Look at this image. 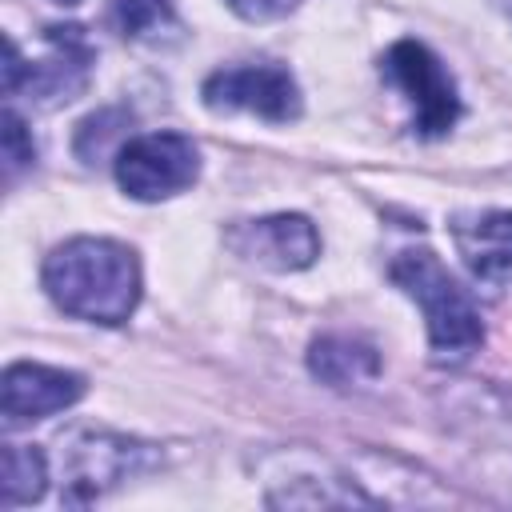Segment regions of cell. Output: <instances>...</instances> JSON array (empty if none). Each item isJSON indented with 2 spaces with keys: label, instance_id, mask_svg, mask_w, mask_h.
Listing matches in <instances>:
<instances>
[{
  "label": "cell",
  "instance_id": "6da1fadb",
  "mask_svg": "<svg viewBox=\"0 0 512 512\" xmlns=\"http://www.w3.org/2000/svg\"><path fill=\"white\" fill-rule=\"evenodd\" d=\"M44 288L76 320L124 324L140 300V268L124 244L80 236L44 260Z\"/></svg>",
  "mask_w": 512,
  "mask_h": 512
},
{
  "label": "cell",
  "instance_id": "7a4b0ae2",
  "mask_svg": "<svg viewBox=\"0 0 512 512\" xmlns=\"http://www.w3.org/2000/svg\"><path fill=\"white\" fill-rule=\"evenodd\" d=\"M392 280L424 308L428 340L436 360H464L484 344L480 312L472 308L468 292L448 276V268L428 248H404L392 260Z\"/></svg>",
  "mask_w": 512,
  "mask_h": 512
},
{
  "label": "cell",
  "instance_id": "3957f363",
  "mask_svg": "<svg viewBox=\"0 0 512 512\" xmlns=\"http://www.w3.org/2000/svg\"><path fill=\"white\" fill-rule=\"evenodd\" d=\"M200 172V152L180 132L136 136L116 152V180L132 200H164L184 192Z\"/></svg>",
  "mask_w": 512,
  "mask_h": 512
},
{
  "label": "cell",
  "instance_id": "277c9868",
  "mask_svg": "<svg viewBox=\"0 0 512 512\" xmlns=\"http://www.w3.org/2000/svg\"><path fill=\"white\" fill-rule=\"evenodd\" d=\"M384 76L408 96L420 136H440L456 124V116H460L456 84L424 44H416V40L392 44L384 52Z\"/></svg>",
  "mask_w": 512,
  "mask_h": 512
},
{
  "label": "cell",
  "instance_id": "5b68a950",
  "mask_svg": "<svg viewBox=\"0 0 512 512\" xmlns=\"http://www.w3.org/2000/svg\"><path fill=\"white\" fill-rule=\"evenodd\" d=\"M204 104L208 108H244L264 120H292L300 116V88L296 80L276 64H248V68H224L204 80Z\"/></svg>",
  "mask_w": 512,
  "mask_h": 512
},
{
  "label": "cell",
  "instance_id": "8992f818",
  "mask_svg": "<svg viewBox=\"0 0 512 512\" xmlns=\"http://www.w3.org/2000/svg\"><path fill=\"white\" fill-rule=\"evenodd\" d=\"M80 396H84V380L76 372L44 368V364H12L0 384V408L12 424L64 412Z\"/></svg>",
  "mask_w": 512,
  "mask_h": 512
},
{
  "label": "cell",
  "instance_id": "52a82bcc",
  "mask_svg": "<svg viewBox=\"0 0 512 512\" xmlns=\"http://www.w3.org/2000/svg\"><path fill=\"white\" fill-rule=\"evenodd\" d=\"M236 244L244 256L268 264V268H280V272H296V268H308L320 252V240H316V228L304 220V216H264V220H252L236 232Z\"/></svg>",
  "mask_w": 512,
  "mask_h": 512
},
{
  "label": "cell",
  "instance_id": "ba28073f",
  "mask_svg": "<svg viewBox=\"0 0 512 512\" xmlns=\"http://www.w3.org/2000/svg\"><path fill=\"white\" fill-rule=\"evenodd\" d=\"M452 240L476 280H504L512 272V212H472L452 220Z\"/></svg>",
  "mask_w": 512,
  "mask_h": 512
},
{
  "label": "cell",
  "instance_id": "9c48e42d",
  "mask_svg": "<svg viewBox=\"0 0 512 512\" xmlns=\"http://www.w3.org/2000/svg\"><path fill=\"white\" fill-rule=\"evenodd\" d=\"M308 364L312 372L324 380V384H360V380H372L380 372V360H376V348L352 340V336H324L312 344L308 352Z\"/></svg>",
  "mask_w": 512,
  "mask_h": 512
},
{
  "label": "cell",
  "instance_id": "30bf717a",
  "mask_svg": "<svg viewBox=\"0 0 512 512\" xmlns=\"http://www.w3.org/2000/svg\"><path fill=\"white\" fill-rule=\"evenodd\" d=\"M44 456L40 448L28 444H8L0 456V504L16 508V504H32L44 496Z\"/></svg>",
  "mask_w": 512,
  "mask_h": 512
},
{
  "label": "cell",
  "instance_id": "8fae6325",
  "mask_svg": "<svg viewBox=\"0 0 512 512\" xmlns=\"http://www.w3.org/2000/svg\"><path fill=\"white\" fill-rule=\"evenodd\" d=\"M128 456H132V444H124V440H88L80 448V464H76V484H84L80 500L96 496L104 484H112L128 468Z\"/></svg>",
  "mask_w": 512,
  "mask_h": 512
},
{
  "label": "cell",
  "instance_id": "7c38bea8",
  "mask_svg": "<svg viewBox=\"0 0 512 512\" xmlns=\"http://www.w3.org/2000/svg\"><path fill=\"white\" fill-rule=\"evenodd\" d=\"M116 20L128 36H160V28H172V4L168 0H116Z\"/></svg>",
  "mask_w": 512,
  "mask_h": 512
},
{
  "label": "cell",
  "instance_id": "4fadbf2b",
  "mask_svg": "<svg viewBox=\"0 0 512 512\" xmlns=\"http://www.w3.org/2000/svg\"><path fill=\"white\" fill-rule=\"evenodd\" d=\"M128 116L124 112H96V116H88L84 124H80V136H76V152L92 164L96 156H104V144L120 132L116 124H124Z\"/></svg>",
  "mask_w": 512,
  "mask_h": 512
},
{
  "label": "cell",
  "instance_id": "5bb4252c",
  "mask_svg": "<svg viewBox=\"0 0 512 512\" xmlns=\"http://www.w3.org/2000/svg\"><path fill=\"white\" fill-rule=\"evenodd\" d=\"M4 160H8V172H16V168H24L28 160H36V144H32V136L24 132V120H20L16 112L4 116Z\"/></svg>",
  "mask_w": 512,
  "mask_h": 512
},
{
  "label": "cell",
  "instance_id": "9a60e30c",
  "mask_svg": "<svg viewBox=\"0 0 512 512\" xmlns=\"http://www.w3.org/2000/svg\"><path fill=\"white\" fill-rule=\"evenodd\" d=\"M232 4V12H240L244 20H276V16H284L296 0H228Z\"/></svg>",
  "mask_w": 512,
  "mask_h": 512
},
{
  "label": "cell",
  "instance_id": "2e32d148",
  "mask_svg": "<svg viewBox=\"0 0 512 512\" xmlns=\"http://www.w3.org/2000/svg\"><path fill=\"white\" fill-rule=\"evenodd\" d=\"M56 4H76V0H56Z\"/></svg>",
  "mask_w": 512,
  "mask_h": 512
}]
</instances>
